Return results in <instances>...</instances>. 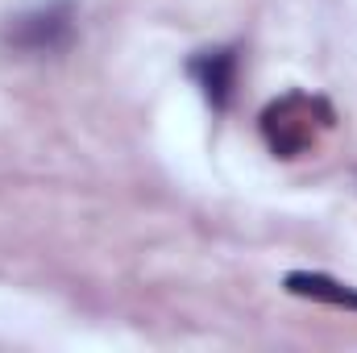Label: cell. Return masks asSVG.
I'll return each mask as SVG.
<instances>
[{"label":"cell","instance_id":"6da1fadb","mask_svg":"<svg viewBox=\"0 0 357 353\" xmlns=\"http://www.w3.org/2000/svg\"><path fill=\"white\" fill-rule=\"evenodd\" d=\"M333 129H337V108L320 91L291 88L282 96H274L258 112V133H262L266 150L274 158H282V163L316 154Z\"/></svg>","mask_w":357,"mask_h":353},{"label":"cell","instance_id":"7a4b0ae2","mask_svg":"<svg viewBox=\"0 0 357 353\" xmlns=\"http://www.w3.org/2000/svg\"><path fill=\"white\" fill-rule=\"evenodd\" d=\"M79 33L75 0H42L0 25V42L17 54H63Z\"/></svg>","mask_w":357,"mask_h":353},{"label":"cell","instance_id":"3957f363","mask_svg":"<svg viewBox=\"0 0 357 353\" xmlns=\"http://www.w3.org/2000/svg\"><path fill=\"white\" fill-rule=\"evenodd\" d=\"M187 75L195 80V88L204 96V104L212 112H225L233 104V91H237V75H241V50L237 46H208V50H195L187 59Z\"/></svg>","mask_w":357,"mask_h":353},{"label":"cell","instance_id":"277c9868","mask_svg":"<svg viewBox=\"0 0 357 353\" xmlns=\"http://www.w3.org/2000/svg\"><path fill=\"white\" fill-rule=\"evenodd\" d=\"M282 291L295 295V299H312V303H324V308H345L357 312V287L354 283H341L324 270H291L282 278Z\"/></svg>","mask_w":357,"mask_h":353}]
</instances>
